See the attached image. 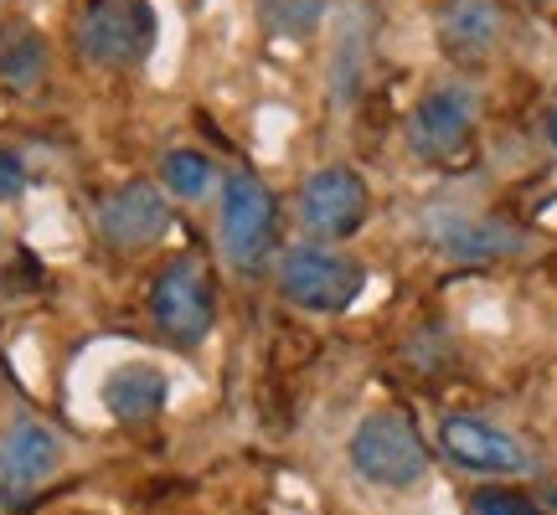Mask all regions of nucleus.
<instances>
[{
  "instance_id": "f257e3e1",
  "label": "nucleus",
  "mask_w": 557,
  "mask_h": 515,
  "mask_svg": "<svg viewBox=\"0 0 557 515\" xmlns=\"http://www.w3.org/2000/svg\"><path fill=\"white\" fill-rule=\"evenodd\" d=\"M361 284H367V268H361L357 258L325 248V242H299L278 263L284 299L299 304V310H310V315H341V310H351Z\"/></svg>"
},
{
  "instance_id": "f03ea898",
  "label": "nucleus",
  "mask_w": 557,
  "mask_h": 515,
  "mask_svg": "<svg viewBox=\"0 0 557 515\" xmlns=\"http://www.w3.org/2000/svg\"><path fill=\"white\" fill-rule=\"evenodd\" d=\"M351 469L377 490H403V485L423 479L429 449L403 413H372L361 417L357 434H351Z\"/></svg>"
},
{
  "instance_id": "7ed1b4c3",
  "label": "nucleus",
  "mask_w": 557,
  "mask_h": 515,
  "mask_svg": "<svg viewBox=\"0 0 557 515\" xmlns=\"http://www.w3.org/2000/svg\"><path fill=\"white\" fill-rule=\"evenodd\" d=\"M160 21L150 0H94L78 21V52L94 67H139L156 52Z\"/></svg>"
},
{
  "instance_id": "20e7f679",
  "label": "nucleus",
  "mask_w": 557,
  "mask_h": 515,
  "mask_svg": "<svg viewBox=\"0 0 557 515\" xmlns=\"http://www.w3.org/2000/svg\"><path fill=\"white\" fill-rule=\"evenodd\" d=\"M150 315H156L160 336L176 340V346H201L212 336L218 304H212V284H207L197 258H176L160 268L156 289H150Z\"/></svg>"
},
{
  "instance_id": "39448f33",
  "label": "nucleus",
  "mask_w": 557,
  "mask_h": 515,
  "mask_svg": "<svg viewBox=\"0 0 557 515\" xmlns=\"http://www.w3.org/2000/svg\"><path fill=\"white\" fill-rule=\"evenodd\" d=\"M274 222L278 206L259 176L238 171V176L222 180V253L233 268H259L269 242H274Z\"/></svg>"
},
{
  "instance_id": "423d86ee",
  "label": "nucleus",
  "mask_w": 557,
  "mask_h": 515,
  "mask_svg": "<svg viewBox=\"0 0 557 515\" xmlns=\"http://www.w3.org/2000/svg\"><path fill=\"white\" fill-rule=\"evenodd\" d=\"M475 135V93L465 83H438L429 88L413 109L408 139H413V155L423 160H459L465 145Z\"/></svg>"
},
{
  "instance_id": "0eeeda50",
  "label": "nucleus",
  "mask_w": 557,
  "mask_h": 515,
  "mask_svg": "<svg viewBox=\"0 0 557 515\" xmlns=\"http://www.w3.org/2000/svg\"><path fill=\"white\" fill-rule=\"evenodd\" d=\"M367 206H372V191L346 165L315 171V176L305 180V191H299V217H305V227L315 238H346V233H357L361 222H367Z\"/></svg>"
},
{
  "instance_id": "6e6552de",
  "label": "nucleus",
  "mask_w": 557,
  "mask_h": 515,
  "mask_svg": "<svg viewBox=\"0 0 557 515\" xmlns=\"http://www.w3.org/2000/svg\"><path fill=\"white\" fill-rule=\"evenodd\" d=\"M438 443L470 475H521L527 469V454H521L517 438L496 423H480V417H444Z\"/></svg>"
},
{
  "instance_id": "1a4fd4ad",
  "label": "nucleus",
  "mask_w": 557,
  "mask_h": 515,
  "mask_svg": "<svg viewBox=\"0 0 557 515\" xmlns=\"http://www.w3.org/2000/svg\"><path fill=\"white\" fill-rule=\"evenodd\" d=\"M171 222V201L160 197L150 180H129L99 206V233L114 248H150Z\"/></svg>"
},
{
  "instance_id": "9d476101",
  "label": "nucleus",
  "mask_w": 557,
  "mask_h": 515,
  "mask_svg": "<svg viewBox=\"0 0 557 515\" xmlns=\"http://www.w3.org/2000/svg\"><path fill=\"white\" fill-rule=\"evenodd\" d=\"M58 464H62V443H58V434H52L47 423H37V417L11 423V434H5V454H0L5 485H16V490H37Z\"/></svg>"
},
{
  "instance_id": "9b49d317",
  "label": "nucleus",
  "mask_w": 557,
  "mask_h": 515,
  "mask_svg": "<svg viewBox=\"0 0 557 515\" xmlns=\"http://www.w3.org/2000/svg\"><path fill=\"white\" fill-rule=\"evenodd\" d=\"M165 397H171L165 372L145 366V361H129V366L103 377V407H109V417H120V423H150L165 407Z\"/></svg>"
},
{
  "instance_id": "f8f14e48",
  "label": "nucleus",
  "mask_w": 557,
  "mask_h": 515,
  "mask_svg": "<svg viewBox=\"0 0 557 515\" xmlns=\"http://www.w3.org/2000/svg\"><path fill=\"white\" fill-rule=\"evenodd\" d=\"M47 78V41H41L37 26H26V21H11L5 32H0V83L5 88H37Z\"/></svg>"
},
{
  "instance_id": "ddd939ff",
  "label": "nucleus",
  "mask_w": 557,
  "mask_h": 515,
  "mask_svg": "<svg viewBox=\"0 0 557 515\" xmlns=\"http://www.w3.org/2000/svg\"><path fill=\"white\" fill-rule=\"evenodd\" d=\"M444 41H449L455 52H465V58L485 52V47L496 41V11H491L485 0H465L455 16H449V32H444Z\"/></svg>"
},
{
  "instance_id": "4468645a",
  "label": "nucleus",
  "mask_w": 557,
  "mask_h": 515,
  "mask_svg": "<svg viewBox=\"0 0 557 515\" xmlns=\"http://www.w3.org/2000/svg\"><path fill=\"white\" fill-rule=\"evenodd\" d=\"M259 21L269 26V37L305 41L320 26V0H259Z\"/></svg>"
},
{
  "instance_id": "2eb2a0df",
  "label": "nucleus",
  "mask_w": 557,
  "mask_h": 515,
  "mask_svg": "<svg viewBox=\"0 0 557 515\" xmlns=\"http://www.w3.org/2000/svg\"><path fill=\"white\" fill-rule=\"evenodd\" d=\"M165 186L186 201L207 197V191H212V160L197 155V150H171V155H165Z\"/></svg>"
},
{
  "instance_id": "dca6fc26",
  "label": "nucleus",
  "mask_w": 557,
  "mask_h": 515,
  "mask_svg": "<svg viewBox=\"0 0 557 515\" xmlns=\"http://www.w3.org/2000/svg\"><path fill=\"white\" fill-rule=\"evenodd\" d=\"M475 515H532V500L511 495V490H480Z\"/></svg>"
},
{
  "instance_id": "f3484780",
  "label": "nucleus",
  "mask_w": 557,
  "mask_h": 515,
  "mask_svg": "<svg viewBox=\"0 0 557 515\" xmlns=\"http://www.w3.org/2000/svg\"><path fill=\"white\" fill-rule=\"evenodd\" d=\"M26 191V165L16 150H0V201H11Z\"/></svg>"
},
{
  "instance_id": "a211bd4d",
  "label": "nucleus",
  "mask_w": 557,
  "mask_h": 515,
  "mask_svg": "<svg viewBox=\"0 0 557 515\" xmlns=\"http://www.w3.org/2000/svg\"><path fill=\"white\" fill-rule=\"evenodd\" d=\"M547 139H553V150H557V109H553V120H547Z\"/></svg>"
},
{
  "instance_id": "6ab92c4d",
  "label": "nucleus",
  "mask_w": 557,
  "mask_h": 515,
  "mask_svg": "<svg viewBox=\"0 0 557 515\" xmlns=\"http://www.w3.org/2000/svg\"><path fill=\"white\" fill-rule=\"evenodd\" d=\"M0 495H5V469H0Z\"/></svg>"
}]
</instances>
